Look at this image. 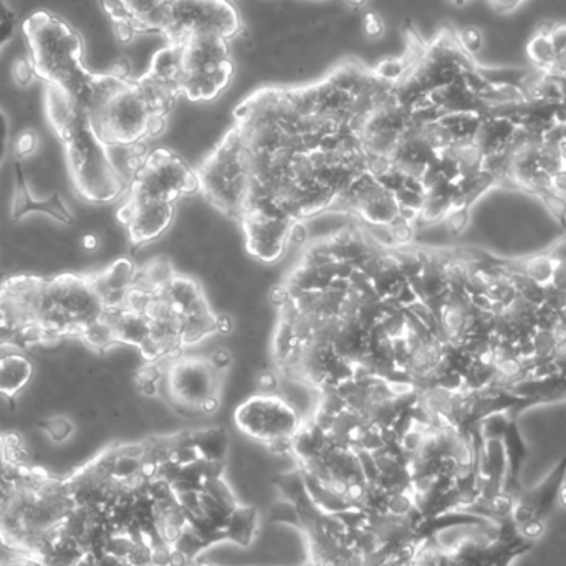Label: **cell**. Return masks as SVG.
I'll list each match as a JSON object with an SVG mask.
<instances>
[{
    "instance_id": "cell-1",
    "label": "cell",
    "mask_w": 566,
    "mask_h": 566,
    "mask_svg": "<svg viewBox=\"0 0 566 566\" xmlns=\"http://www.w3.org/2000/svg\"><path fill=\"white\" fill-rule=\"evenodd\" d=\"M32 76L80 102L93 72L85 63V42L75 27L55 13H30L22 25Z\"/></svg>"
},
{
    "instance_id": "cell-2",
    "label": "cell",
    "mask_w": 566,
    "mask_h": 566,
    "mask_svg": "<svg viewBox=\"0 0 566 566\" xmlns=\"http://www.w3.org/2000/svg\"><path fill=\"white\" fill-rule=\"evenodd\" d=\"M305 418L282 396H252L235 411V424L248 438L277 454H290L293 439Z\"/></svg>"
},
{
    "instance_id": "cell-3",
    "label": "cell",
    "mask_w": 566,
    "mask_h": 566,
    "mask_svg": "<svg viewBox=\"0 0 566 566\" xmlns=\"http://www.w3.org/2000/svg\"><path fill=\"white\" fill-rule=\"evenodd\" d=\"M166 401L176 416L196 418L202 415V406L221 392V371L209 359L179 358L169 363L163 376Z\"/></svg>"
},
{
    "instance_id": "cell-4",
    "label": "cell",
    "mask_w": 566,
    "mask_h": 566,
    "mask_svg": "<svg viewBox=\"0 0 566 566\" xmlns=\"http://www.w3.org/2000/svg\"><path fill=\"white\" fill-rule=\"evenodd\" d=\"M201 191L198 175L176 153L156 149L132 182V199L172 202Z\"/></svg>"
},
{
    "instance_id": "cell-5",
    "label": "cell",
    "mask_w": 566,
    "mask_h": 566,
    "mask_svg": "<svg viewBox=\"0 0 566 566\" xmlns=\"http://www.w3.org/2000/svg\"><path fill=\"white\" fill-rule=\"evenodd\" d=\"M565 481L566 458L534 488L522 489L515 497L509 514L518 532L532 544H537L544 537L548 521L558 505V495Z\"/></svg>"
},
{
    "instance_id": "cell-6",
    "label": "cell",
    "mask_w": 566,
    "mask_h": 566,
    "mask_svg": "<svg viewBox=\"0 0 566 566\" xmlns=\"http://www.w3.org/2000/svg\"><path fill=\"white\" fill-rule=\"evenodd\" d=\"M241 219L248 251L265 264L281 261L289 248L290 229L295 221L261 212H245Z\"/></svg>"
},
{
    "instance_id": "cell-7",
    "label": "cell",
    "mask_w": 566,
    "mask_h": 566,
    "mask_svg": "<svg viewBox=\"0 0 566 566\" xmlns=\"http://www.w3.org/2000/svg\"><path fill=\"white\" fill-rule=\"evenodd\" d=\"M176 206L165 201H138L129 198L118 212L135 245L158 241L175 222Z\"/></svg>"
},
{
    "instance_id": "cell-8",
    "label": "cell",
    "mask_w": 566,
    "mask_h": 566,
    "mask_svg": "<svg viewBox=\"0 0 566 566\" xmlns=\"http://www.w3.org/2000/svg\"><path fill=\"white\" fill-rule=\"evenodd\" d=\"M13 201H12V219L20 221L23 216L32 214V212H42V214L50 216L55 221L63 222V224H73V214L70 211L66 202L60 198V195H52L49 198L36 199L27 182L25 171L22 168V161L17 159L13 166Z\"/></svg>"
},
{
    "instance_id": "cell-9",
    "label": "cell",
    "mask_w": 566,
    "mask_h": 566,
    "mask_svg": "<svg viewBox=\"0 0 566 566\" xmlns=\"http://www.w3.org/2000/svg\"><path fill=\"white\" fill-rule=\"evenodd\" d=\"M166 0H99L102 9L108 15L116 39L129 43L142 35L146 17Z\"/></svg>"
},
{
    "instance_id": "cell-10",
    "label": "cell",
    "mask_w": 566,
    "mask_h": 566,
    "mask_svg": "<svg viewBox=\"0 0 566 566\" xmlns=\"http://www.w3.org/2000/svg\"><path fill=\"white\" fill-rule=\"evenodd\" d=\"M33 368L22 353L0 356V396L13 401L29 385Z\"/></svg>"
},
{
    "instance_id": "cell-11",
    "label": "cell",
    "mask_w": 566,
    "mask_h": 566,
    "mask_svg": "<svg viewBox=\"0 0 566 566\" xmlns=\"http://www.w3.org/2000/svg\"><path fill=\"white\" fill-rule=\"evenodd\" d=\"M78 335L93 349H108L109 346L118 345L112 318L106 312L99 318L93 319L88 325L83 326Z\"/></svg>"
},
{
    "instance_id": "cell-12",
    "label": "cell",
    "mask_w": 566,
    "mask_h": 566,
    "mask_svg": "<svg viewBox=\"0 0 566 566\" xmlns=\"http://www.w3.org/2000/svg\"><path fill=\"white\" fill-rule=\"evenodd\" d=\"M42 429L49 436L50 441L55 442V444L69 441L72 438L73 431H75L72 421L69 418H63V416L46 419L45 422H42Z\"/></svg>"
},
{
    "instance_id": "cell-13",
    "label": "cell",
    "mask_w": 566,
    "mask_h": 566,
    "mask_svg": "<svg viewBox=\"0 0 566 566\" xmlns=\"http://www.w3.org/2000/svg\"><path fill=\"white\" fill-rule=\"evenodd\" d=\"M458 42L469 56L478 55L485 49V36L475 25H468L458 33Z\"/></svg>"
},
{
    "instance_id": "cell-14",
    "label": "cell",
    "mask_w": 566,
    "mask_h": 566,
    "mask_svg": "<svg viewBox=\"0 0 566 566\" xmlns=\"http://www.w3.org/2000/svg\"><path fill=\"white\" fill-rule=\"evenodd\" d=\"M15 27L17 13L13 12L12 7L6 0H0V50L12 39Z\"/></svg>"
},
{
    "instance_id": "cell-15",
    "label": "cell",
    "mask_w": 566,
    "mask_h": 566,
    "mask_svg": "<svg viewBox=\"0 0 566 566\" xmlns=\"http://www.w3.org/2000/svg\"><path fill=\"white\" fill-rule=\"evenodd\" d=\"M361 32L366 39L378 40L385 35L386 23L378 12H368L363 15Z\"/></svg>"
},
{
    "instance_id": "cell-16",
    "label": "cell",
    "mask_w": 566,
    "mask_h": 566,
    "mask_svg": "<svg viewBox=\"0 0 566 566\" xmlns=\"http://www.w3.org/2000/svg\"><path fill=\"white\" fill-rule=\"evenodd\" d=\"M36 148V136L32 132L23 133L15 142V156L19 161H22L27 156L32 155Z\"/></svg>"
},
{
    "instance_id": "cell-17",
    "label": "cell",
    "mask_w": 566,
    "mask_h": 566,
    "mask_svg": "<svg viewBox=\"0 0 566 566\" xmlns=\"http://www.w3.org/2000/svg\"><path fill=\"white\" fill-rule=\"evenodd\" d=\"M491 3L492 9L497 12H514L515 9L527 2V0H488Z\"/></svg>"
},
{
    "instance_id": "cell-18",
    "label": "cell",
    "mask_w": 566,
    "mask_h": 566,
    "mask_svg": "<svg viewBox=\"0 0 566 566\" xmlns=\"http://www.w3.org/2000/svg\"><path fill=\"white\" fill-rule=\"evenodd\" d=\"M82 244L86 251H95V249L98 248L99 241L95 234H86L85 238H83Z\"/></svg>"
},
{
    "instance_id": "cell-19",
    "label": "cell",
    "mask_w": 566,
    "mask_h": 566,
    "mask_svg": "<svg viewBox=\"0 0 566 566\" xmlns=\"http://www.w3.org/2000/svg\"><path fill=\"white\" fill-rule=\"evenodd\" d=\"M343 2H345V6L349 7V9L355 10V12H359L363 7L368 6L369 0H343Z\"/></svg>"
},
{
    "instance_id": "cell-20",
    "label": "cell",
    "mask_w": 566,
    "mask_h": 566,
    "mask_svg": "<svg viewBox=\"0 0 566 566\" xmlns=\"http://www.w3.org/2000/svg\"><path fill=\"white\" fill-rule=\"evenodd\" d=\"M558 505L566 509V481L564 482V485H562L560 495H558Z\"/></svg>"
}]
</instances>
